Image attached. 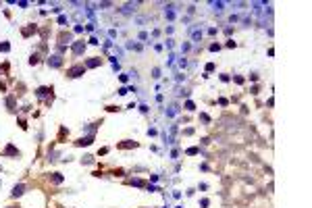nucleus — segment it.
I'll return each mask as SVG.
<instances>
[{
  "instance_id": "f03ea898",
  "label": "nucleus",
  "mask_w": 312,
  "mask_h": 208,
  "mask_svg": "<svg viewBox=\"0 0 312 208\" xmlns=\"http://www.w3.org/2000/svg\"><path fill=\"white\" fill-rule=\"evenodd\" d=\"M85 50V44L83 42H75V46H73V54H81Z\"/></svg>"
},
{
  "instance_id": "f257e3e1",
  "label": "nucleus",
  "mask_w": 312,
  "mask_h": 208,
  "mask_svg": "<svg viewBox=\"0 0 312 208\" xmlns=\"http://www.w3.org/2000/svg\"><path fill=\"white\" fill-rule=\"evenodd\" d=\"M83 71H85V67H83V65H75V67H71V69L67 71V75H69V77H79Z\"/></svg>"
},
{
  "instance_id": "6e6552de",
  "label": "nucleus",
  "mask_w": 312,
  "mask_h": 208,
  "mask_svg": "<svg viewBox=\"0 0 312 208\" xmlns=\"http://www.w3.org/2000/svg\"><path fill=\"white\" fill-rule=\"evenodd\" d=\"M9 48H11V46H9V44H0V50H2V52H6Z\"/></svg>"
},
{
  "instance_id": "20e7f679",
  "label": "nucleus",
  "mask_w": 312,
  "mask_h": 208,
  "mask_svg": "<svg viewBox=\"0 0 312 208\" xmlns=\"http://www.w3.org/2000/svg\"><path fill=\"white\" fill-rule=\"evenodd\" d=\"M60 63H63V60H60V56H52L50 60H48V65H50V67H60Z\"/></svg>"
},
{
  "instance_id": "7ed1b4c3",
  "label": "nucleus",
  "mask_w": 312,
  "mask_h": 208,
  "mask_svg": "<svg viewBox=\"0 0 312 208\" xmlns=\"http://www.w3.org/2000/svg\"><path fill=\"white\" fill-rule=\"evenodd\" d=\"M92 139H94V135H85V138H81L79 142H77V146H90Z\"/></svg>"
},
{
  "instance_id": "423d86ee",
  "label": "nucleus",
  "mask_w": 312,
  "mask_h": 208,
  "mask_svg": "<svg viewBox=\"0 0 312 208\" xmlns=\"http://www.w3.org/2000/svg\"><path fill=\"white\" fill-rule=\"evenodd\" d=\"M21 194H23V185H17V187L13 189V196L17 198V196H21Z\"/></svg>"
},
{
  "instance_id": "0eeeda50",
  "label": "nucleus",
  "mask_w": 312,
  "mask_h": 208,
  "mask_svg": "<svg viewBox=\"0 0 312 208\" xmlns=\"http://www.w3.org/2000/svg\"><path fill=\"white\" fill-rule=\"evenodd\" d=\"M100 65V60L98 58H94V60H88V67H98Z\"/></svg>"
},
{
  "instance_id": "39448f33",
  "label": "nucleus",
  "mask_w": 312,
  "mask_h": 208,
  "mask_svg": "<svg viewBox=\"0 0 312 208\" xmlns=\"http://www.w3.org/2000/svg\"><path fill=\"white\" fill-rule=\"evenodd\" d=\"M4 154H9V156H19V150H15L13 146H9V148L4 150Z\"/></svg>"
}]
</instances>
